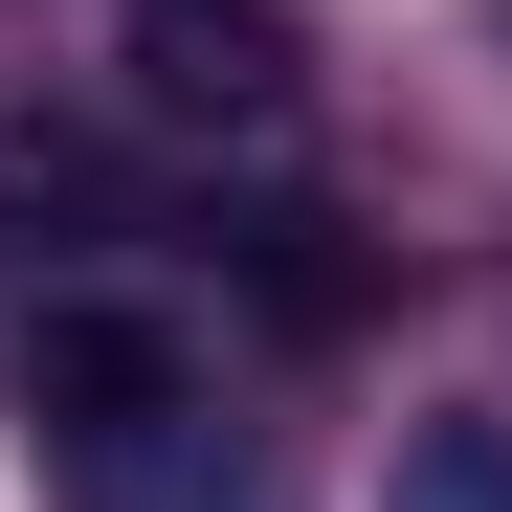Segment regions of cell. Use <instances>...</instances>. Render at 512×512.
<instances>
[{
    "mask_svg": "<svg viewBox=\"0 0 512 512\" xmlns=\"http://www.w3.org/2000/svg\"><path fill=\"white\" fill-rule=\"evenodd\" d=\"M179 401H201V357L156 312H112V290H67L23 334V423H45V446H112V423H179Z\"/></svg>",
    "mask_w": 512,
    "mask_h": 512,
    "instance_id": "cell-1",
    "label": "cell"
},
{
    "mask_svg": "<svg viewBox=\"0 0 512 512\" xmlns=\"http://www.w3.org/2000/svg\"><path fill=\"white\" fill-rule=\"evenodd\" d=\"M156 90H179V112H268V23H201V0H156Z\"/></svg>",
    "mask_w": 512,
    "mask_h": 512,
    "instance_id": "cell-2",
    "label": "cell"
},
{
    "mask_svg": "<svg viewBox=\"0 0 512 512\" xmlns=\"http://www.w3.org/2000/svg\"><path fill=\"white\" fill-rule=\"evenodd\" d=\"M379 512H512V423H423L379 468Z\"/></svg>",
    "mask_w": 512,
    "mask_h": 512,
    "instance_id": "cell-3",
    "label": "cell"
}]
</instances>
